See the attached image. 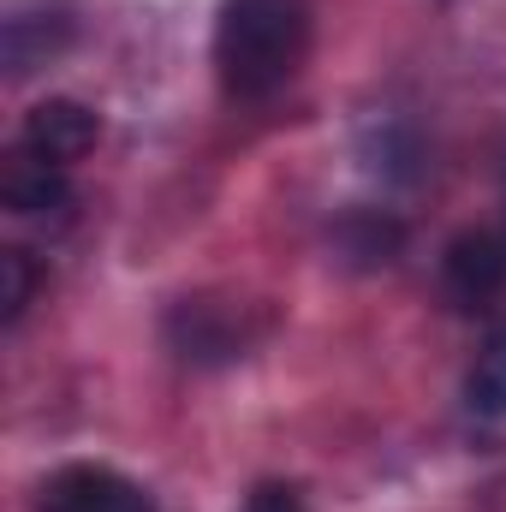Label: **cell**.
Here are the masks:
<instances>
[{
    "label": "cell",
    "mask_w": 506,
    "mask_h": 512,
    "mask_svg": "<svg viewBox=\"0 0 506 512\" xmlns=\"http://www.w3.org/2000/svg\"><path fill=\"white\" fill-rule=\"evenodd\" d=\"M465 399L477 417H506V322L483 340L477 364H471V382H465Z\"/></svg>",
    "instance_id": "8992f818"
},
{
    "label": "cell",
    "mask_w": 506,
    "mask_h": 512,
    "mask_svg": "<svg viewBox=\"0 0 506 512\" xmlns=\"http://www.w3.org/2000/svg\"><path fill=\"white\" fill-rule=\"evenodd\" d=\"M0 197H6V209L24 215V221H54V215L72 209V179H66V167L12 149L6 179H0Z\"/></svg>",
    "instance_id": "277c9868"
},
{
    "label": "cell",
    "mask_w": 506,
    "mask_h": 512,
    "mask_svg": "<svg viewBox=\"0 0 506 512\" xmlns=\"http://www.w3.org/2000/svg\"><path fill=\"white\" fill-rule=\"evenodd\" d=\"M310 54V0H227L215 24V66L227 96L262 102L298 78Z\"/></svg>",
    "instance_id": "6da1fadb"
},
{
    "label": "cell",
    "mask_w": 506,
    "mask_h": 512,
    "mask_svg": "<svg viewBox=\"0 0 506 512\" xmlns=\"http://www.w3.org/2000/svg\"><path fill=\"white\" fill-rule=\"evenodd\" d=\"M30 292H36V268H30V256L6 251L0 256V322H18L24 304H30Z\"/></svg>",
    "instance_id": "52a82bcc"
},
{
    "label": "cell",
    "mask_w": 506,
    "mask_h": 512,
    "mask_svg": "<svg viewBox=\"0 0 506 512\" xmlns=\"http://www.w3.org/2000/svg\"><path fill=\"white\" fill-rule=\"evenodd\" d=\"M42 512H155V507L120 471H108V465H72V471H60L42 489Z\"/></svg>",
    "instance_id": "3957f363"
},
{
    "label": "cell",
    "mask_w": 506,
    "mask_h": 512,
    "mask_svg": "<svg viewBox=\"0 0 506 512\" xmlns=\"http://www.w3.org/2000/svg\"><path fill=\"white\" fill-rule=\"evenodd\" d=\"M441 274H447L453 304L483 310V304L506 286V245L489 239V233H465V239L447 245V268H441Z\"/></svg>",
    "instance_id": "5b68a950"
},
{
    "label": "cell",
    "mask_w": 506,
    "mask_h": 512,
    "mask_svg": "<svg viewBox=\"0 0 506 512\" xmlns=\"http://www.w3.org/2000/svg\"><path fill=\"white\" fill-rule=\"evenodd\" d=\"M245 512H310L304 501H298V489H280V483H268V489H256L251 507Z\"/></svg>",
    "instance_id": "ba28073f"
},
{
    "label": "cell",
    "mask_w": 506,
    "mask_h": 512,
    "mask_svg": "<svg viewBox=\"0 0 506 512\" xmlns=\"http://www.w3.org/2000/svg\"><path fill=\"white\" fill-rule=\"evenodd\" d=\"M96 137H102L96 108H84V102H72V96H48V102L30 108V120L18 131V149L36 155V161L72 167V161H84V155L96 149Z\"/></svg>",
    "instance_id": "7a4b0ae2"
}]
</instances>
